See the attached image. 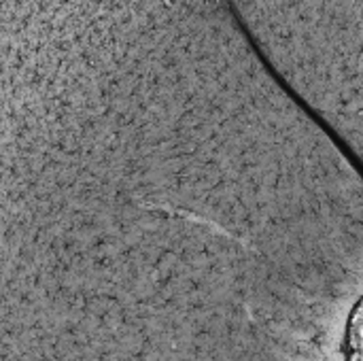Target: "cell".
Masks as SVG:
<instances>
[{"label": "cell", "mask_w": 363, "mask_h": 361, "mask_svg": "<svg viewBox=\"0 0 363 361\" xmlns=\"http://www.w3.org/2000/svg\"><path fill=\"white\" fill-rule=\"evenodd\" d=\"M362 309L357 306L353 317H351V323L347 326V349L351 351V361H359L362 357V317H359Z\"/></svg>", "instance_id": "obj_1"}]
</instances>
